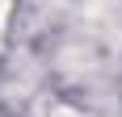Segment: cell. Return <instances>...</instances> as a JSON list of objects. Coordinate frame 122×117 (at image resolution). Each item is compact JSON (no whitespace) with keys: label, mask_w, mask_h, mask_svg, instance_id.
Listing matches in <instances>:
<instances>
[{"label":"cell","mask_w":122,"mask_h":117,"mask_svg":"<svg viewBox=\"0 0 122 117\" xmlns=\"http://www.w3.org/2000/svg\"><path fill=\"white\" fill-rule=\"evenodd\" d=\"M51 117H80V113H72V109H55Z\"/></svg>","instance_id":"obj_2"},{"label":"cell","mask_w":122,"mask_h":117,"mask_svg":"<svg viewBox=\"0 0 122 117\" xmlns=\"http://www.w3.org/2000/svg\"><path fill=\"white\" fill-rule=\"evenodd\" d=\"M9 9H13V0H0V38H4V25H9Z\"/></svg>","instance_id":"obj_1"}]
</instances>
